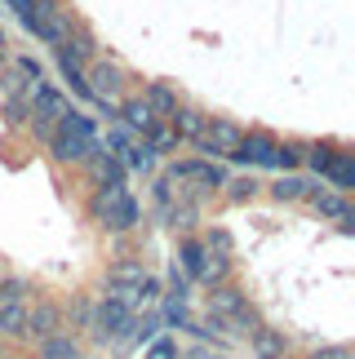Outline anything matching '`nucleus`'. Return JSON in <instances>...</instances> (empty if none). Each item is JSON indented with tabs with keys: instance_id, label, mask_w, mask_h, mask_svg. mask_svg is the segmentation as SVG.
Returning a JSON list of instances; mask_svg holds the SVG:
<instances>
[{
	"instance_id": "1",
	"label": "nucleus",
	"mask_w": 355,
	"mask_h": 359,
	"mask_svg": "<svg viewBox=\"0 0 355 359\" xmlns=\"http://www.w3.org/2000/svg\"><path fill=\"white\" fill-rule=\"evenodd\" d=\"M89 217L107 236H125V231H133L142 222V204L133 200V191L125 182H102L89 200Z\"/></svg>"
},
{
	"instance_id": "2",
	"label": "nucleus",
	"mask_w": 355,
	"mask_h": 359,
	"mask_svg": "<svg viewBox=\"0 0 355 359\" xmlns=\"http://www.w3.org/2000/svg\"><path fill=\"white\" fill-rule=\"evenodd\" d=\"M165 177H169V182H187V187H178V200H191V204H200L204 196H213V191L227 187V169L217 160H204V156L173 160L165 169Z\"/></svg>"
},
{
	"instance_id": "3",
	"label": "nucleus",
	"mask_w": 355,
	"mask_h": 359,
	"mask_svg": "<svg viewBox=\"0 0 355 359\" xmlns=\"http://www.w3.org/2000/svg\"><path fill=\"white\" fill-rule=\"evenodd\" d=\"M18 22L27 27V36H36L40 45H49V49H58L62 40L76 32V13L67 9V0H32V5L18 13Z\"/></svg>"
},
{
	"instance_id": "4",
	"label": "nucleus",
	"mask_w": 355,
	"mask_h": 359,
	"mask_svg": "<svg viewBox=\"0 0 355 359\" xmlns=\"http://www.w3.org/2000/svg\"><path fill=\"white\" fill-rule=\"evenodd\" d=\"M27 102H32V111H27V129H32L40 142H49V133L58 129V120L72 111V98H67L62 89H53V85H36Z\"/></svg>"
},
{
	"instance_id": "5",
	"label": "nucleus",
	"mask_w": 355,
	"mask_h": 359,
	"mask_svg": "<svg viewBox=\"0 0 355 359\" xmlns=\"http://www.w3.org/2000/svg\"><path fill=\"white\" fill-rule=\"evenodd\" d=\"M129 324H133V311L120 306V302L102 297L93 302V315H89V337L98 346H125L129 341Z\"/></svg>"
},
{
	"instance_id": "6",
	"label": "nucleus",
	"mask_w": 355,
	"mask_h": 359,
	"mask_svg": "<svg viewBox=\"0 0 355 359\" xmlns=\"http://www.w3.org/2000/svg\"><path fill=\"white\" fill-rule=\"evenodd\" d=\"M85 80H89L93 102H98L102 111L116 120L120 93H125V72H120V62H112V58H93V62H89V72H85Z\"/></svg>"
},
{
	"instance_id": "7",
	"label": "nucleus",
	"mask_w": 355,
	"mask_h": 359,
	"mask_svg": "<svg viewBox=\"0 0 355 359\" xmlns=\"http://www.w3.org/2000/svg\"><path fill=\"white\" fill-rule=\"evenodd\" d=\"M240 124L236 120H227V116H204V124H200V133L191 137V147L200 151L204 160H222V156H231V147L240 142Z\"/></svg>"
},
{
	"instance_id": "8",
	"label": "nucleus",
	"mask_w": 355,
	"mask_h": 359,
	"mask_svg": "<svg viewBox=\"0 0 355 359\" xmlns=\"http://www.w3.org/2000/svg\"><path fill=\"white\" fill-rule=\"evenodd\" d=\"M276 147L280 137H271L267 129H249L240 133V142L231 147V164H244V169H276Z\"/></svg>"
},
{
	"instance_id": "9",
	"label": "nucleus",
	"mask_w": 355,
	"mask_h": 359,
	"mask_svg": "<svg viewBox=\"0 0 355 359\" xmlns=\"http://www.w3.org/2000/svg\"><path fill=\"white\" fill-rule=\"evenodd\" d=\"M62 324H67V311L58 306V302L36 297V306H27V337L32 341H45L53 333H62Z\"/></svg>"
},
{
	"instance_id": "10",
	"label": "nucleus",
	"mask_w": 355,
	"mask_h": 359,
	"mask_svg": "<svg viewBox=\"0 0 355 359\" xmlns=\"http://www.w3.org/2000/svg\"><path fill=\"white\" fill-rule=\"evenodd\" d=\"M49 156L53 160H58V164H85L89 156H93V151H102V147H93V142H85V137H80V133H72V129H62V124H58V129H53L49 133Z\"/></svg>"
},
{
	"instance_id": "11",
	"label": "nucleus",
	"mask_w": 355,
	"mask_h": 359,
	"mask_svg": "<svg viewBox=\"0 0 355 359\" xmlns=\"http://www.w3.org/2000/svg\"><path fill=\"white\" fill-rule=\"evenodd\" d=\"M116 120L125 124V129H129L133 137H147V133H152V124H156V111L142 102V93H138V98H120Z\"/></svg>"
},
{
	"instance_id": "12",
	"label": "nucleus",
	"mask_w": 355,
	"mask_h": 359,
	"mask_svg": "<svg viewBox=\"0 0 355 359\" xmlns=\"http://www.w3.org/2000/svg\"><path fill=\"white\" fill-rule=\"evenodd\" d=\"M316 191H324L316 177H302V173H280L276 182H271V196L280 204H297V200H311Z\"/></svg>"
},
{
	"instance_id": "13",
	"label": "nucleus",
	"mask_w": 355,
	"mask_h": 359,
	"mask_svg": "<svg viewBox=\"0 0 355 359\" xmlns=\"http://www.w3.org/2000/svg\"><path fill=\"white\" fill-rule=\"evenodd\" d=\"M36 355H40V359H85V346H80L76 333H67V328H62V333L36 341Z\"/></svg>"
},
{
	"instance_id": "14",
	"label": "nucleus",
	"mask_w": 355,
	"mask_h": 359,
	"mask_svg": "<svg viewBox=\"0 0 355 359\" xmlns=\"http://www.w3.org/2000/svg\"><path fill=\"white\" fill-rule=\"evenodd\" d=\"M142 102L156 111V120H169L178 107H182V102H178V89L169 85V80H152V85L142 89Z\"/></svg>"
},
{
	"instance_id": "15",
	"label": "nucleus",
	"mask_w": 355,
	"mask_h": 359,
	"mask_svg": "<svg viewBox=\"0 0 355 359\" xmlns=\"http://www.w3.org/2000/svg\"><path fill=\"white\" fill-rule=\"evenodd\" d=\"M324 182H329V191L347 196V191L355 187V151L337 147V156H333V164H329V173H324Z\"/></svg>"
},
{
	"instance_id": "16",
	"label": "nucleus",
	"mask_w": 355,
	"mask_h": 359,
	"mask_svg": "<svg viewBox=\"0 0 355 359\" xmlns=\"http://www.w3.org/2000/svg\"><path fill=\"white\" fill-rule=\"evenodd\" d=\"M244 302H249V297H244L236 284H217V288H209V315H213V320H231V315H236Z\"/></svg>"
},
{
	"instance_id": "17",
	"label": "nucleus",
	"mask_w": 355,
	"mask_h": 359,
	"mask_svg": "<svg viewBox=\"0 0 355 359\" xmlns=\"http://www.w3.org/2000/svg\"><path fill=\"white\" fill-rule=\"evenodd\" d=\"M204 257H209V248H204L196 236H187L182 244H178V271H182L187 280H196V284H200V275H204Z\"/></svg>"
},
{
	"instance_id": "18",
	"label": "nucleus",
	"mask_w": 355,
	"mask_h": 359,
	"mask_svg": "<svg viewBox=\"0 0 355 359\" xmlns=\"http://www.w3.org/2000/svg\"><path fill=\"white\" fill-rule=\"evenodd\" d=\"M120 164H125V173H152L156 169V151L147 147V137H133V142L116 156Z\"/></svg>"
},
{
	"instance_id": "19",
	"label": "nucleus",
	"mask_w": 355,
	"mask_h": 359,
	"mask_svg": "<svg viewBox=\"0 0 355 359\" xmlns=\"http://www.w3.org/2000/svg\"><path fill=\"white\" fill-rule=\"evenodd\" d=\"M142 280H147V266L138 257H120L107 266V284H116V288H138Z\"/></svg>"
},
{
	"instance_id": "20",
	"label": "nucleus",
	"mask_w": 355,
	"mask_h": 359,
	"mask_svg": "<svg viewBox=\"0 0 355 359\" xmlns=\"http://www.w3.org/2000/svg\"><path fill=\"white\" fill-rule=\"evenodd\" d=\"M249 346H253L257 359H284V355H289V341H284V333H276V328H267V324L249 337Z\"/></svg>"
},
{
	"instance_id": "21",
	"label": "nucleus",
	"mask_w": 355,
	"mask_h": 359,
	"mask_svg": "<svg viewBox=\"0 0 355 359\" xmlns=\"http://www.w3.org/2000/svg\"><path fill=\"white\" fill-rule=\"evenodd\" d=\"M58 58V72H62V85H67V93L72 98H80V102H93V93H89V80H85V67H76L72 58H62V53H53Z\"/></svg>"
},
{
	"instance_id": "22",
	"label": "nucleus",
	"mask_w": 355,
	"mask_h": 359,
	"mask_svg": "<svg viewBox=\"0 0 355 359\" xmlns=\"http://www.w3.org/2000/svg\"><path fill=\"white\" fill-rule=\"evenodd\" d=\"M333 156H337L333 142H307V147H302V164L311 169V177H316V182H324V173H329Z\"/></svg>"
},
{
	"instance_id": "23",
	"label": "nucleus",
	"mask_w": 355,
	"mask_h": 359,
	"mask_svg": "<svg viewBox=\"0 0 355 359\" xmlns=\"http://www.w3.org/2000/svg\"><path fill=\"white\" fill-rule=\"evenodd\" d=\"M0 337H27V302H0Z\"/></svg>"
},
{
	"instance_id": "24",
	"label": "nucleus",
	"mask_w": 355,
	"mask_h": 359,
	"mask_svg": "<svg viewBox=\"0 0 355 359\" xmlns=\"http://www.w3.org/2000/svg\"><path fill=\"white\" fill-rule=\"evenodd\" d=\"M160 328H165V324H160L156 311H138V315H133V324H129V341H125V346H147V341L160 337Z\"/></svg>"
},
{
	"instance_id": "25",
	"label": "nucleus",
	"mask_w": 355,
	"mask_h": 359,
	"mask_svg": "<svg viewBox=\"0 0 355 359\" xmlns=\"http://www.w3.org/2000/svg\"><path fill=\"white\" fill-rule=\"evenodd\" d=\"M89 164V173H93V182H125V164H120L116 156H107V151H93V156L85 160Z\"/></svg>"
},
{
	"instance_id": "26",
	"label": "nucleus",
	"mask_w": 355,
	"mask_h": 359,
	"mask_svg": "<svg viewBox=\"0 0 355 359\" xmlns=\"http://www.w3.org/2000/svg\"><path fill=\"white\" fill-rule=\"evenodd\" d=\"M311 209H316L320 217H333V222H342V217H351V204H347V196H337V191H316L311 196Z\"/></svg>"
},
{
	"instance_id": "27",
	"label": "nucleus",
	"mask_w": 355,
	"mask_h": 359,
	"mask_svg": "<svg viewBox=\"0 0 355 359\" xmlns=\"http://www.w3.org/2000/svg\"><path fill=\"white\" fill-rule=\"evenodd\" d=\"M257 328H262V320H257V311L249 306V302H244V306H240L236 315H231V320H222V333H231V337H244V341H249V337L257 333Z\"/></svg>"
},
{
	"instance_id": "28",
	"label": "nucleus",
	"mask_w": 355,
	"mask_h": 359,
	"mask_svg": "<svg viewBox=\"0 0 355 359\" xmlns=\"http://www.w3.org/2000/svg\"><path fill=\"white\" fill-rule=\"evenodd\" d=\"M147 147H152V151H156V160H160V156H173V151L182 147V137L173 133V124H169V120H156V124H152V133H147Z\"/></svg>"
},
{
	"instance_id": "29",
	"label": "nucleus",
	"mask_w": 355,
	"mask_h": 359,
	"mask_svg": "<svg viewBox=\"0 0 355 359\" xmlns=\"http://www.w3.org/2000/svg\"><path fill=\"white\" fill-rule=\"evenodd\" d=\"M169 124H173V133L182 137V142H191V137L200 133V124H204V111H196V107H178V111L169 116Z\"/></svg>"
},
{
	"instance_id": "30",
	"label": "nucleus",
	"mask_w": 355,
	"mask_h": 359,
	"mask_svg": "<svg viewBox=\"0 0 355 359\" xmlns=\"http://www.w3.org/2000/svg\"><path fill=\"white\" fill-rule=\"evenodd\" d=\"M257 191H262V182H257L253 173H244V177H227V187H222V196L231 200V204H249Z\"/></svg>"
},
{
	"instance_id": "31",
	"label": "nucleus",
	"mask_w": 355,
	"mask_h": 359,
	"mask_svg": "<svg viewBox=\"0 0 355 359\" xmlns=\"http://www.w3.org/2000/svg\"><path fill=\"white\" fill-rule=\"evenodd\" d=\"M160 324H165V328H187L191 324V306H187V302H178V297H160Z\"/></svg>"
},
{
	"instance_id": "32",
	"label": "nucleus",
	"mask_w": 355,
	"mask_h": 359,
	"mask_svg": "<svg viewBox=\"0 0 355 359\" xmlns=\"http://www.w3.org/2000/svg\"><path fill=\"white\" fill-rule=\"evenodd\" d=\"M58 124H62V129H72V133H80V137H85V142H93V147H98V137H102V133H98V120L85 116V111H67Z\"/></svg>"
},
{
	"instance_id": "33",
	"label": "nucleus",
	"mask_w": 355,
	"mask_h": 359,
	"mask_svg": "<svg viewBox=\"0 0 355 359\" xmlns=\"http://www.w3.org/2000/svg\"><path fill=\"white\" fill-rule=\"evenodd\" d=\"M227 275H231V253H209V257H204V275H200V284L217 288V284H227Z\"/></svg>"
},
{
	"instance_id": "34",
	"label": "nucleus",
	"mask_w": 355,
	"mask_h": 359,
	"mask_svg": "<svg viewBox=\"0 0 355 359\" xmlns=\"http://www.w3.org/2000/svg\"><path fill=\"white\" fill-rule=\"evenodd\" d=\"M27 297H32V280H22V275L0 280V302H27Z\"/></svg>"
},
{
	"instance_id": "35",
	"label": "nucleus",
	"mask_w": 355,
	"mask_h": 359,
	"mask_svg": "<svg viewBox=\"0 0 355 359\" xmlns=\"http://www.w3.org/2000/svg\"><path fill=\"white\" fill-rule=\"evenodd\" d=\"M297 164H302V142H280L276 147V169L280 173H293Z\"/></svg>"
},
{
	"instance_id": "36",
	"label": "nucleus",
	"mask_w": 355,
	"mask_h": 359,
	"mask_svg": "<svg viewBox=\"0 0 355 359\" xmlns=\"http://www.w3.org/2000/svg\"><path fill=\"white\" fill-rule=\"evenodd\" d=\"M13 72H18V76L27 80V85H45V67H40V58H32V53H18Z\"/></svg>"
},
{
	"instance_id": "37",
	"label": "nucleus",
	"mask_w": 355,
	"mask_h": 359,
	"mask_svg": "<svg viewBox=\"0 0 355 359\" xmlns=\"http://www.w3.org/2000/svg\"><path fill=\"white\" fill-rule=\"evenodd\" d=\"M27 111H32V102H27V98H5V107H0L5 124H13V129H18V124H27Z\"/></svg>"
},
{
	"instance_id": "38",
	"label": "nucleus",
	"mask_w": 355,
	"mask_h": 359,
	"mask_svg": "<svg viewBox=\"0 0 355 359\" xmlns=\"http://www.w3.org/2000/svg\"><path fill=\"white\" fill-rule=\"evenodd\" d=\"M165 297H178V302H191V280L178 266H169V293Z\"/></svg>"
},
{
	"instance_id": "39",
	"label": "nucleus",
	"mask_w": 355,
	"mask_h": 359,
	"mask_svg": "<svg viewBox=\"0 0 355 359\" xmlns=\"http://www.w3.org/2000/svg\"><path fill=\"white\" fill-rule=\"evenodd\" d=\"M142 359H178L173 337H156V341H147V355H142Z\"/></svg>"
},
{
	"instance_id": "40",
	"label": "nucleus",
	"mask_w": 355,
	"mask_h": 359,
	"mask_svg": "<svg viewBox=\"0 0 355 359\" xmlns=\"http://www.w3.org/2000/svg\"><path fill=\"white\" fill-rule=\"evenodd\" d=\"M311 359H355V355H351V346H347V341H337V346H320V351L311 355Z\"/></svg>"
},
{
	"instance_id": "41",
	"label": "nucleus",
	"mask_w": 355,
	"mask_h": 359,
	"mask_svg": "<svg viewBox=\"0 0 355 359\" xmlns=\"http://www.w3.org/2000/svg\"><path fill=\"white\" fill-rule=\"evenodd\" d=\"M72 315H76V328H89V315H93V302H89V297H76V306H72Z\"/></svg>"
},
{
	"instance_id": "42",
	"label": "nucleus",
	"mask_w": 355,
	"mask_h": 359,
	"mask_svg": "<svg viewBox=\"0 0 355 359\" xmlns=\"http://www.w3.org/2000/svg\"><path fill=\"white\" fill-rule=\"evenodd\" d=\"M0 72H5V27H0Z\"/></svg>"
},
{
	"instance_id": "43",
	"label": "nucleus",
	"mask_w": 355,
	"mask_h": 359,
	"mask_svg": "<svg viewBox=\"0 0 355 359\" xmlns=\"http://www.w3.org/2000/svg\"><path fill=\"white\" fill-rule=\"evenodd\" d=\"M0 359H9V355H0Z\"/></svg>"
},
{
	"instance_id": "44",
	"label": "nucleus",
	"mask_w": 355,
	"mask_h": 359,
	"mask_svg": "<svg viewBox=\"0 0 355 359\" xmlns=\"http://www.w3.org/2000/svg\"><path fill=\"white\" fill-rule=\"evenodd\" d=\"M0 280H5V275H0Z\"/></svg>"
}]
</instances>
